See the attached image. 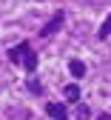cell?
<instances>
[{"label": "cell", "mask_w": 111, "mask_h": 120, "mask_svg": "<svg viewBox=\"0 0 111 120\" xmlns=\"http://www.w3.org/2000/svg\"><path fill=\"white\" fill-rule=\"evenodd\" d=\"M9 60H11V66H23L26 71L37 69V54H34V49H31L29 40H20L17 46H11L9 49Z\"/></svg>", "instance_id": "6da1fadb"}, {"label": "cell", "mask_w": 111, "mask_h": 120, "mask_svg": "<svg viewBox=\"0 0 111 120\" xmlns=\"http://www.w3.org/2000/svg\"><path fill=\"white\" fill-rule=\"evenodd\" d=\"M63 20H66V14H63V11L57 9V11H54V17H51L49 23H43V29H40V37H51V34L57 32V29L63 26Z\"/></svg>", "instance_id": "7a4b0ae2"}, {"label": "cell", "mask_w": 111, "mask_h": 120, "mask_svg": "<svg viewBox=\"0 0 111 120\" xmlns=\"http://www.w3.org/2000/svg\"><path fill=\"white\" fill-rule=\"evenodd\" d=\"M46 114H49L51 120H68L66 103H46Z\"/></svg>", "instance_id": "3957f363"}, {"label": "cell", "mask_w": 111, "mask_h": 120, "mask_svg": "<svg viewBox=\"0 0 111 120\" xmlns=\"http://www.w3.org/2000/svg\"><path fill=\"white\" fill-rule=\"evenodd\" d=\"M63 97L71 100V103H80V86H77V83H68L66 89H63Z\"/></svg>", "instance_id": "277c9868"}, {"label": "cell", "mask_w": 111, "mask_h": 120, "mask_svg": "<svg viewBox=\"0 0 111 120\" xmlns=\"http://www.w3.org/2000/svg\"><path fill=\"white\" fill-rule=\"evenodd\" d=\"M68 71H71V77L80 80L83 74H86V63H83V60H71V63H68Z\"/></svg>", "instance_id": "5b68a950"}, {"label": "cell", "mask_w": 111, "mask_h": 120, "mask_svg": "<svg viewBox=\"0 0 111 120\" xmlns=\"http://www.w3.org/2000/svg\"><path fill=\"white\" fill-rule=\"evenodd\" d=\"M108 34H111V14H108L105 20H103V26H100V32H97V37H100V40H105Z\"/></svg>", "instance_id": "8992f818"}, {"label": "cell", "mask_w": 111, "mask_h": 120, "mask_svg": "<svg viewBox=\"0 0 111 120\" xmlns=\"http://www.w3.org/2000/svg\"><path fill=\"white\" fill-rule=\"evenodd\" d=\"M26 86H29V92H34V94H43V86H40L37 80H29Z\"/></svg>", "instance_id": "52a82bcc"}, {"label": "cell", "mask_w": 111, "mask_h": 120, "mask_svg": "<svg viewBox=\"0 0 111 120\" xmlns=\"http://www.w3.org/2000/svg\"><path fill=\"white\" fill-rule=\"evenodd\" d=\"M77 120H88V106H80V112H77Z\"/></svg>", "instance_id": "ba28073f"}, {"label": "cell", "mask_w": 111, "mask_h": 120, "mask_svg": "<svg viewBox=\"0 0 111 120\" xmlns=\"http://www.w3.org/2000/svg\"><path fill=\"white\" fill-rule=\"evenodd\" d=\"M97 120H111V114H108V112H103V114H100Z\"/></svg>", "instance_id": "9c48e42d"}]
</instances>
